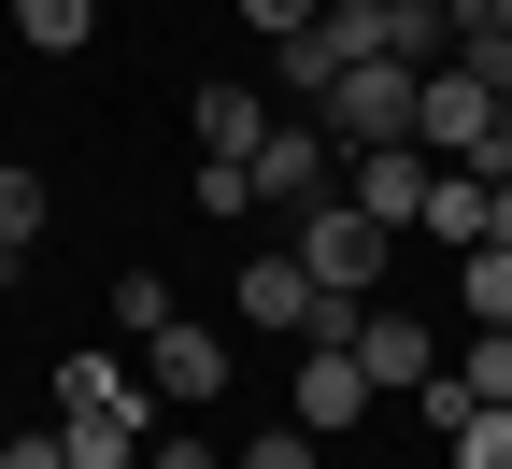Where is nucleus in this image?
<instances>
[{
    "instance_id": "nucleus-21",
    "label": "nucleus",
    "mask_w": 512,
    "mask_h": 469,
    "mask_svg": "<svg viewBox=\"0 0 512 469\" xmlns=\"http://www.w3.org/2000/svg\"><path fill=\"white\" fill-rule=\"evenodd\" d=\"M484 185H512V114H498V143H484Z\"/></svg>"
},
{
    "instance_id": "nucleus-19",
    "label": "nucleus",
    "mask_w": 512,
    "mask_h": 469,
    "mask_svg": "<svg viewBox=\"0 0 512 469\" xmlns=\"http://www.w3.org/2000/svg\"><path fill=\"white\" fill-rule=\"evenodd\" d=\"M242 15H256V29H271V43H299L313 15H328V0H242Z\"/></svg>"
},
{
    "instance_id": "nucleus-3",
    "label": "nucleus",
    "mask_w": 512,
    "mask_h": 469,
    "mask_svg": "<svg viewBox=\"0 0 512 469\" xmlns=\"http://www.w3.org/2000/svg\"><path fill=\"white\" fill-rule=\"evenodd\" d=\"M285 228H299L285 256H299V271L328 285V299H370V271H384V242H399V228H370L356 199H313V214H285Z\"/></svg>"
},
{
    "instance_id": "nucleus-20",
    "label": "nucleus",
    "mask_w": 512,
    "mask_h": 469,
    "mask_svg": "<svg viewBox=\"0 0 512 469\" xmlns=\"http://www.w3.org/2000/svg\"><path fill=\"white\" fill-rule=\"evenodd\" d=\"M0 469H72V441H57V427L43 441H0Z\"/></svg>"
},
{
    "instance_id": "nucleus-7",
    "label": "nucleus",
    "mask_w": 512,
    "mask_h": 469,
    "mask_svg": "<svg viewBox=\"0 0 512 469\" xmlns=\"http://www.w3.org/2000/svg\"><path fill=\"white\" fill-rule=\"evenodd\" d=\"M427 171H441V157H413V143H356V157H342V199H356L370 228H413V214H427Z\"/></svg>"
},
{
    "instance_id": "nucleus-22",
    "label": "nucleus",
    "mask_w": 512,
    "mask_h": 469,
    "mask_svg": "<svg viewBox=\"0 0 512 469\" xmlns=\"http://www.w3.org/2000/svg\"><path fill=\"white\" fill-rule=\"evenodd\" d=\"M484 15H498V29H512V0H484Z\"/></svg>"
},
{
    "instance_id": "nucleus-16",
    "label": "nucleus",
    "mask_w": 512,
    "mask_h": 469,
    "mask_svg": "<svg viewBox=\"0 0 512 469\" xmlns=\"http://www.w3.org/2000/svg\"><path fill=\"white\" fill-rule=\"evenodd\" d=\"M200 214H256V171L242 157H200Z\"/></svg>"
},
{
    "instance_id": "nucleus-8",
    "label": "nucleus",
    "mask_w": 512,
    "mask_h": 469,
    "mask_svg": "<svg viewBox=\"0 0 512 469\" xmlns=\"http://www.w3.org/2000/svg\"><path fill=\"white\" fill-rule=\"evenodd\" d=\"M356 370H370L384 398H413V384L441 370V327H413V313H356Z\"/></svg>"
},
{
    "instance_id": "nucleus-23",
    "label": "nucleus",
    "mask_w": 512,
    "mask_h": 469,
    "mask_svg": "<svg viewBox=\"0 0 512 469\" xmlns=\"http://www.w3.org/2000/svg\"><path fill=\"white\" fill-rule=\"evenodd\" d=\"M441 15H470V0H441Z\"/></svg>"
},
{
    "instance_id": "nucleus-4",
    "label": "nucleus",
    "mask_w": 512,
    "mask_h": 469,
    "mask_svg": "<svg viewBox=\"0 0 512 469\" xmlns=\"http://www.w3.org/2000/svg\"><path fill=\"white\" fill-rule=\"evenodd\" d=\"M313 199H342V143H328V128H285L271 114V143H256V214H313Z\"/></svg>"
},
{
    "instance_id": "nucleus-11",
    "label": "nucleus",
    "mask_w": 512,
    "mask_h": 469,
    "mask_svg": "<svg viewBox=\"0 0 512 469\" xmlns=\"http://www.w3.org/2000/svg\"><path fill=\"white\" fill-rule=\"evenodd\" d=\"M29 242H43V185L0 157V271H29Z\"/></svg>"
},
{
    "instance_id": "nucleus-12",
    "label": "nucleus",
    "mask_w": 512,
    "mask_h": 469,
    "mask_svg": "<svg viewBox=\"0 0 512 469\" xmlns=\"http://www.w3.org/2000/svg\"><path fill=\"white\" fill-rule=\"evenodd\" d=\"M15 29H29V43H43V57H72V43H86V29H100V0H15Z\"/></svg>"
},
{
    "instance_id": "nucleus-18",
    "label": "nucleus",
    "mask_w": 512,
    "mask_h": 469,
    "mask_svg": "<svg viewBox=\"0 0 512 469\" xmlns=\"http://www.w3.org/2000/svg\"><path fill=\"white\" fill-rule=\"evenodd\" d=\"M143 469H228V455H214L200 427H171V441H143Z\"/></svg>"
},
{
    "instance_id": "nucleus-6",
    "label": "nucleus",
    "mask_w": 512,
    "mask_h": 469,
    "mask_svg": "<svg viewBox=\"0 0 512 469\" xmlns=\"http://www.w3.org/2000/svg\"><path fill=\"white\" fill-rule=\"evenodd\" d=\"M143 384L171 398V413H214V398H228V342H214V327H143Z\"/></svg>"
},
{
    "instance_id": "nucleus-17",
    "label": "nucleus",
    "mask_w": 512,
    "mask_h": 469,
    "mask_svg": "<svg viewBox=\"0 0 512 469\" xmlns=\"http://www.w3.org/2000/svg\"><path fill=\"white\" fill-rule=\"evenodd\" d=\"M228 469H328V441H313V427H271V441H256V455H228Z\"/></svg>"
},
{
    "instance_id": "nucleus-2",
    "label": "nucleus",
    "mask_w": 512,
    "mask_h": 469,
    "mask_svg": "<svg viewBox=\"0 0 512 469\" xmlns=\"http://www.w3.org/2000/svg\"><path fill=\"white\" fill-rule=\"evenodd\" d=\"M413 86H427V72H399V57H356V72L313 100V128H328L342 157H356V143H413Z\"/></svg>"
},
{
    "instance_id": "nucleus-25",
    "label": "nucleus",
    "mask_w": 512,
    "mask_h": 469,
    "mask_svg": "<svg viewBox=\"0 0 512 469\" xmlns=\"http://www.w3.org/2000/svg\"><path fill=\"white\" fill-rule=\"evenodd\" d=\"M0 15H15V0H0Z\"/></svg>"
},
{
    "instance_id": "nucleus-10",
    "label": "nucleus",
    "mask_w": 512,
    "mask_h": 469,
    "mask_svg": "<svg viewBox=\"0 0 512 469\" xmlns=\"http://www.w3.org/2000/svg\"><path fill=\"white\" fill-rule=\"evenodd\" d=\"M413 228H441V242L470 256V242H484V171H427V214H413Z\"/></svg>"
},
{
    "instance_id": "nucleus-9",
    "label": "nucleus",
    "mask_w": 512,
    "mask_h": 469,
    "mask_svg": "<svg viewBox=\"0 0 512 469\" xmlns=\"http://www.w3.org/2000/svg\"><path fill=\"white\" fill-rule=\"evenodd\" d=\"M185 114H200V157H242L256 171V143H271V100H256V86H200Z\"/></svg>"
},
{
    "instance_id": "nucleus-14",
    "label": "nucleus",
    "mask_w": 512,
    "mask_h": 469,
    "mask_svg": "<svg viewBox=\"0 0 512 469\" xmlns=\"http://www.w3.org/2000/svg\"><path fill=\"white\" fill-rule=\"evenodd\" d=\"M456 469H512V398H484V413L456 427Z\"/></svg>"
},
{
    "instance_id": "nucleus-13",
    "label": "nucleus",
    "mask_w": 512,
    "mask_h": 469,
    "mask_svg": "<svg viewBox=\"0 0 512 469\" xmlns=\"http://www.w3.org/2000/svg\"><path fill=\"white\" fill-rule=\"evenodd\" d=\"M456 384H470V398H512V327H484V342H456Z\"/></svg>"
},
{
    "instance_id": "nucleus-5",
    "label": "nucleus",
    "mask_w": 512,
    "mask_h": 469,
    "mask_svg": "<svg viewBox=\"0 0 512 469\" xmlns=\"http://www.w3.org/2000/svg\"><path fill=\"white\" fill-rule=\"evenodd\" d=\"M370 370H356V342H299V384H285V427H313V441H342L356 413H370Z\"/></svg>"
},
{
    "instance_id": "nucleus-15",
    "label": "nucleus",
    "mask_w": 512,
    "mask_h": 469,
    "mask_svg": "<svg viewBox=\"0 0 512 469\" xmlns=\"http://www.w3.org/2000/svg\"><path fill=\"white\" fill-rule=\"evenodd\" d=\"M413 413H427V427H441V441H456V427H470V413H484V398H470V384H456V356H441V370H427V384H413Z\"/></svg>"
},
{
    "instance_id": "nucleus-24",
    "label": "nucleus",
    "mask_w": 512,
    "mask_h": 469,
    "mask_svg": "<svg viewBox=\"0 0 512 469\" xmlns=\"http://www.w3.org/2000/svg\"><path fill=\"white\" fill-rule=\"evenodd\" d=\"M498 100H512V72H498Z\"/></svg>"
},
{
    "instance_id": "nucleus-1",
    "label": "nucleus",
    "mask_w": 512,
    "mask_h": 469,
    "mask_svg": "<svg viewBox=\"0 0 512 469\" xmlns=\"http://www.w3.org/2000/svg\"><path fill=\"white\" fill-rule=\"evenodd\" d=\"M498 86L484 72H456V57H441V72L413 86V157H441V171H484V143H498Z\"/></svg>"
}]
</instances>
